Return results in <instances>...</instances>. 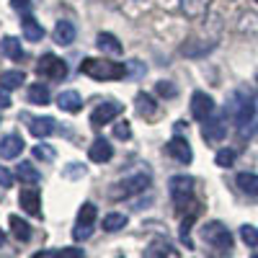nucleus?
I'll list each match as a JSON object with an SVG mask.
<instances>
[{
	"instance_id": "aec40b11",
	"label": "nucleus",
	"mask_w": 258,
	"mask_h": 258,
	"mask_svg": "<svg viewBox=\"0 0 258 258\" xmlns=\"http://www.w3.org/2000/svg\"><path fill=\"white\" fill-rule=\"evenodd\" d=\"M96 47L103 52V54H121V41L114 36V34H98L96 39Z\"/></svg>"
},
{
	"instance_id": "c9c22d12",
	"label": "nucleus",
	"mask_w": 258,
	"mask_h": 258,
	"mask_svg": "<svg viewBox=\"0 0 258 258\" xmlns=\"http://www.w3.org/2000/svg\"><path fill=\"white\" fill-rule=\"evenodd\" d=\"M114 137L116 140H129L132 137V126H129V121H116L114 124Z\"/></svg>"
},
{
	"instance_id": "bb28decb",
	"label": "nucleus",
	"mask_w": 258,
	"mask_h": 258,
	"mask_svg": "<svg viewBox=\"0 0 258 258\" xmlns=\"http://www.w3.org/2000/svg\"><path fill=\"white\" fill-rule=\"evenodd\" d=\"M126 214H121V212H111V214H106L103 217V230L106 232H119V230H124L126 227Z\"/></svg>"
},
{
	"instance_id": "4c0bfd02",
	"label": "nucleus",
	"mask_w": 258,
	"mask_h": 258,
	"mask_svg": "<svg viewBox=\"0 0 258 258\" xmlns=\"http://www.w3.org/2000/svg\"><path fill=\"white\" fill-rule=\"evenodd\" d=\"M59 255H62V258H85L83 248H62Z\"/></svg>"
},
{
	"instance_id": "f704fd0d",
	"label": "nucleus",
	"mask_w": 258,
	"mask_h": 258,
	"mask_svg": "<svg viewBox=\"0 0 258 258\" xmlns=\"http://www.w3.org/2000/svg\"><path fill=\"white\" fill-rule=\"evenodd\" d=\"M145 73H147V68H145V62H140V59H132L126 64V75H132L135 80H140Z\"/></svg>"
},
{
	"instance_id": "f8f14e48",
	"label": "nucleus",
	"mask_w": 258,
	"mask_h": 258,
	"mask_svg": "<svg viewBox=\"0 0 258 258\" xmlns=\"http://www.w3.org/2000/svg\"><path fill=\"white\" fill-rule=\"evenodd\" d=\"M165 150H168V155H170V158L178 160V163H183V165H188V163L194 160V150H191L188 140L181 137V135H176L173 140H170V142L165 145Z\"/></svg>"
},
{
	"instance_id": "2f4dec72",
	"label": "nucleus",
	"mask_w": 258,
	"mask_h": 258,
	"mask_svg": "<svg viewBox=\"0 0 258 258\" xmlns=\"http://www.w3.org/2000/svg\"><path fill=\"white\" fill-rule=\"evenodd\" d=\"M214 163H217L220 168H230V165L235 163V150H230V147L220 150V153L214 155Z\"/></svg>"
},
{
	"instance_id": "58836bf2",
	"label": "nucleus",
	"mask_w": 258,
	"mask_h": 258,
	"mask_svg": "<svg viewBox=\"0 0 258 258\" xmlns=\"http://www.w3.org/2000/svg\"><path fill=\"white\" fill-rule=\"evenodd\" d=\"M11 6H13L16 11H21V13H26V11L31 8V0H11Z\"/></svg>"
},
{
	"instance_id": "e433bc0d",
	"label": "nucleus",
	"mask_w": 258,
	"mask_h": 258,
	"mask_svg": "<svg viewBox=\"0 0 258 258\" xmlns=\"http://www.w3.org/2000/svg\"><path fill=\"white\" fill-rule=\"evenodd\" d=\"M0 186H3V188L13 186V173H11L8 168H3V165H0Z\"/></svg>"
},
{
	"instance_id": "20e7f679",
	"label": "nucleus",
	"mask_w": 258,
	"mask_h": 258,
	"mask_svg": "<svg viewBox=\"0 0 258 258\" xmlns=\"http://www.w3.org/2000/svg\"><path fill=\"white\" fill-rule=\"evenodd\" d=\"M168 194L173 199L176 209L183 212L188 204H191V194H194V181L188 176H173L168 181Z\"/></svg>"
},
{
	"instance_id": "39448f33",
	"label": "nucleus",
	"mask_w": 258,
	"mask_h": 258,
	"mask_svg": "<svg viewBox=\"0 0 258 258\" xmlns=\"http://www.w3.org/2000/svg\"><path fill=\"white\" fill-rule=\"evenodd\" d=\"M96 217H98V209L93 202H85L78 212V222H75V230H73V238L75 240H88L93 235V225H96Z\"/></svg>"
},
{
	"instance_id": "7ed1b4c3",
	"label": "nucleus",
	"mask_w": 258,
	"mask_h": 258,
	"mask_svg": "<svg viewBox=\"0 0 258 258\" xmlns=\"http://www.w3.org/2000/svg\"><path fill=\"white\" fill-rule=\"evenodd\" d=\"M227 116L235 119V124H238L240 129L245 124H253V114H255V101L248 91H235L230 96V103H227Z\"/></svg>"
},
{
	"instance_id": "37998d69",
	"label": "nucleus",
	"mask_w": 258,
	"mask_h": 258,
	"mask_svg": "<svg viewBox=\"0 0 258 258\" xmlns=\"http://www.w3.org/2000/svg\"><path fill=\"white\" fill-rule=\"evenodd\" d=\"M34 258H62V255H59V250H39Z\"/></svg>"
},
{
	"instance_id": "0eeeda50",
	"label": "nucleus",
	"mask_w": 258,
	"mask_h": 258,
	"mask_svg": "<svg viewBox=\"0 0 258 258\" xmlns=\"http://www.w3.org/2000/svg\"><path fill=\"white\" fill-rule=\"evenodd\" d=\"M36 73L47 80H64L68 78V64H64V59H59L57 54H44L36 64Z\"/></svg>"
},
{
	"instance_id": "6ab92c4d",
	"label": "nucleus",
	"mask_w": 258,
	"mask_h": 258,
	"mask_svg": "<svg viewBox=\"0 0 258 258\" xmlns=\"http://www.w3.org/2000/svg\"><path fill=\"white\" fill-rule=\"evenodd\" d=\"M135 109H137L140 116L153 119V116L158 114V103H155V98L150 96V93H137V98H135Z\"/></svg>"
},
{
	"instance_id": "4be33fe9",
	"label": "nucleus",
	"mask_w": 258,
	"mask_h": 258,
	"mask_svg": "<svg viewBox=\"0 0 258 258\" xmlns=\"http://www.w3.org/2000/svg\"><path fill=\"white\" fill-rule=\"evenodd\" d=\"M209 3L212 0H181V11L188 18H202L209 11Z\"/></svg>"
},
{
	"instance_id": "79ce46f5",
	"label": "nucleus",
	"mask_w": 258,
	"mask_h": 258,
	"mask_svg": "<svg viewBox=\"0 0 258 258\" xmlns=\"http://www.w3.org/2000/svg\"><path fill=\"white\" fill-rule=\"evenodd\" d=\"M0 253H3V255H13V253L8 250V238H6V232H0Z\"/></svg>"
},
{
	"instance_id": "b1692460",
	"label": "nucleus",
	"mask_w": 258,
	"mask_h": 258,
	"mask_svg": "<svg viewBox=\"0 0 258 258\" xmlns=\"http://www.w3.org/2000/svg\"><path fill=\"white\" fill-rule=\"evenodd\" d=\"M16 176H18L21 181H24V183H31V186L41 181V173L36 170V165H34V163H26V160L16 168Z\"/></svg>"
},
{
	"instance_id": "f03ea898",
	"label": "nucleus",
	"mask_w": 258,
	"mask_h": 258,
	"mask_svg": "<svg viewBox=\"0 0 258 258\" xmlns=\"http://www.w3.org/2000/svg\"><path fill=\"white\" fill-rule=\"evenodd\" d=\"M202 240H204V245L212 248L214 255H220V258L230 255V250H232V232L222 222H207L202 227Z\"/></svg>"
},
{
	"instance_id": "412c9836",
	"label": "nucleus",
	"mask_w": 258,
	"mask_h": 258,
	"mask_svg": "<svg viewBox=\"0 0 258 258\" xmlns=\"http://www.w3.org/2000/svg\"><path fill=\"white\" fill-rule=\"evenodd\" d=\"M11 232H13V238L16 240H21V243H26L29 238H31V225L26 222V220H21L18 214H11Z\"/></svg>"
},
{
	"instance_id": "a18cd8bd",
	"label": "nucleus",
	"mask_w": 258,
	"mask_h": 258,
	"mask_svg": "<svg viewBox=\"0 0 258 258\" xmlns=\"http://www.w3.org/2000/svg\"><path fill=\"white\" fill-rule=\"evenodd\" d=\"M255 3H258V0H255Z\"/></svg>"
},
{
	"instance_id": "9d476101",
	"label": "nucleus",
	"mask_w": 258,
	"mask_h": 258,
	"mask_svg": "<svg viewBox=\"0 0 258 258\" xmlns=\"http://www.w3.org/2000/svg\"><path fill=\"white\" fill-rule=\"evenodd\" d=\"M214 114V98L204 91H197L191 96V116L197 121H207Z\"/></svg>"
},
{
	"instance_id": "c756f323",
	"label": "nucleus",
	"mask_w": 258,
	"mask_h": 258,
	"mask_svg": "<svg viewBox=\"0 0 258 258\" xmlns=\"http://www.w3.org/2000/svg\"><path fill=\"white\" fill-rule=\"evenodd\" d=\"M168 255H170V245L165 240H153L145 250V258H168Z\"/></svg>"
},
{
	"instance_id": "a19ab883",
	"label": "nucleus",
	"mask_w": 258,
	"mask_h": 258,
	"mask_svg": "<svg viewBox=\"0 0 258 258\" xmlns=\"http://www.w3.org/2000/svg\"><path fill=\"white\" fill-rule=\"evenodd\" d=\"M8 106H11V96L6 88H0V109H8Z\"/></svg>"
},
{
	"instance_id": "5701e85b",
	"label": "nucleus",
	"mask_w": 258,
	"mask_h": 258,
	"mask_svg": "<svg viewBox=\"0 0 258 258\" xmlns=\"http://www.w3.org/2000/svg\"><path fill=\"white\" fill-rule=\"evenodd\" d=\"M24 83H26V75H24V70H6L3 75H0V88H6V91L21 88Z\"/></svg>"
},
{
	"instance_id": "72a5a7b5",
	"label": "nucleus",
	"mask_w": 258,
	"mask_h": 258,
	"mask_svg": "<svg viewBox=\"0 0 258 258\" xmlns=\"http://www.w3.org/2000/svg\"><path fill=\"white\" fill-rule=\"evenodd\" d=\"M155 91H158V96H163V98H173L178 91H176V85L170 83V80H160L158 85H155Z\"/></svg>"
},
{
	"instance_id": "a878e982",
	"label": "nucleus",
	"mask_w": 258,
	"mask_h": 258,
	"mask_svg": "<svg viewBox=\"0 0 258 258\" xmlns=\"http://www.w3.org/2000/svg\"><path fill=\"white\" fill-rule=\"evenodd\" d=\"M29 103H34V106H47V103H49V88H47V85H41V83L29 85Z\"/></svg>"
},
{
	"instance_id": "ddd939ff",
	"label": "nucleus",
	"mask_w": 258,
	"mask_h": 258,
	"mask_svg": "<svg viewBox=\"0 0 258 258\" xmlns=\"http://www.w3.org/2000/svg\"><path fill=\"white\" fill-rule=\"evenodd\" d=\"M24 147H26V142H24L21 135H6L3 140H0V158L13 160V158H18L21 153H24Z\"/></svg>"
},
{
	"instance_id": "9b49d317",
	"label": "nucleus",
	"mask_w": 258,
	"mask_h": 258,
	"mask_svg": "<svg viewBox=\"0 0 258 258\" xmlns=\"http://www.w3.org/2000/svg\"><path fill=\"white\" fill-rule=\"evenodd\" d=\"M18 204H21V209H24L26 214H31V217H39V214H41V194H39V188L31 186V183H29L26 188H21Z\"/></svg>"
},
{
	"instance_id": "393cba45",
	"label": "nucleus",
	"mask_w": 258,
	"mask_h": 258,
	"mask_svg": "<svg viewBox=\"0 0 258 258\" xmlns=\"http://www.w3.org/2000/svg\"><path fill=\"white\" fill-rule=\"evenodd\" d=\"M0 49H3V54L11 57V59H24V47H21V41L16 36H6L0 41Z\"/></svg>"
},
{
	"instance_id": "c03bdc74",
	"label": "nucleus",
	"mask_w": 258,
	"mask_h": 258,
	"mask_svg": "<svg viewBox=\"0 0 258 258\" xmlns=\"http://www.w3.org/2000/svg\"><path fill=\"white\" fill-rule=\"evenodd\" d=\"M253 258H258V253H255V255H253Z\"/></svg>"
},
{
	"instance_id": "cd10ccee",
	"label": "nucleus",
	"mask_w": 258,
	"mask_h": 258,
	"mask_svg": "<svg viewBox=\"0 0 258 258\" xmlns=\"http://www.w3.org/2000/svg\"><path fill=\"white\" fill-rule=\"evenodd\" d=\"M238 186H240L243 194L258 197V176H255V173H240V176H238Z\"/></svg>"
},
{
	"instance_id": "423d86ee",
	"label": "nucleus",
	"mask_w": 258,
	"mask_h": 258,
	"mask_svg": "<svg viewBox=\"0 0 258 258\" xmlns=\"http://www.w3.org/2000/svg\"><path fill=\"white\" fill-rule=\"evenodd\" d=\"M147 186H150V176L137 173V176H129V178L114 183V188L109 194H111V199H129V197H135V194H142Z\"/></svg>"
},
{
	"instance_id": "473e14b6",
	"label": "nucleus",
	"mask_w": 258,
	"mask_h": 258,
	"mask_svg": "<svg viewBox=\"0 0 258 258\" xmlns=\"http://www.w3.org/2000/svg\"><path fill=\"white\" fill-rule=\"evenodd\" d=\"M34 158L41 160V163H52L54 160V150L49 145H36L34 147Z\"/></svg>"
},
{
	"instance_id": "2eb2a0df",
	"label": "nucleus",
	"mask_w": 258,
	"mask_h": 258,
	"mask_svg": "<svg viewBox=\"0 0 258 258\" xmlns=\"http://www.w3.org/2000/svg\"><path fill=\"white\" fill-rule=\"evenodd\" d=\"M75 36H78V29H75V24L73 21H57V26H54V44H59V47H70L73 41H75Z\"/></svg>"
},
{
	"instance_id": "a211bd4d",
	"label": "nucleus",
	"mask_w": 258,
	"mask_h": 258,
	"mask_svg": "<svg viewBox=\"0 0 258 258\" xmlns=\"http://www.w3.org/2000/svg\"><path fill=\"white\" fill-rule=\"evenodd\" d=\"M21 34H24L26 41H41L44 39V29H41V24L34 16H24V21H21Z\"/></svg>"
},
{
	"instance_id": "f257e3e1",
	"label": "nucleus",
	"mask_w": 258,
	"mask_h": 258,
	"mask_svg": "<svg viewBox=\"0 0 258 258\" xmlns=\"http://www.w3.org/2000/svg\"><path fill=\"white\" fill-rule=\"evenodd\" d=\"M80 73L93 80H121L126 75V68L121 62L111 59H98V57H85L80 62Z\"/></svg>"
},
{
	"instance_id": "6e6552de",
	"label": "nucleus",
	"mask_w": 258,
	"mask_h": 258,
	"mask_svg": "<svg viewBox=\"0 0 258 258\" xmlns=\"http://www.w3.org/2000/svg\"><path fill=\"white\" fill-rule=\"evenodd\" d=\"M202 137L212 145H217L227 137V114H220V116H209L202 126Z\"/></svg>"
},
{
	"instance_id": "7c9ffc66",
	"label": "nucleus",
	"mask_w": 258,
	"mask_h": 258,
	"mask_svg": "<svg viewBox=\"0 0 258 258\" xmlns=\"http://www.w3.org/2000/svg\"><path fill=\"white\" fill-rule=\"evenodd\" d=\"M240 238H243V243H245L248 248H258V227L243 225V227H240Z\"/></svg>"
},
{
	"instance_id": "1a4fd4ad",
	"label": "nucleus",
	"mask_w": 258,
	"mask_h": 258,
	"mask_svg": "<svg viewBox=\"0 0 258 258\" xmlns=\"http://www.w3.org/2000/svg\"><path fill=\"white\" fill-rule=\"evenodd\" d=\"M121 111H124V106H121L119 101H103V103H98L96 109H93V114H91V124H93V126H103V124L114 121Z\"/></svg>"
},
{
	"instance_id": "c85d7f7f",
	"label": "nucleus",
	"mask_w": 258,
	"mask_h": 258,
	"mask_svg": "<svg viewBox=\"0 0 258 258\" xmlns=\"http://www.w3.org/2000/svg\"><path fill=\"white\" fill-rule=\"evenodd\" d=\"M214 47H217V44H214V41H209V44H207V41H202V44H191V41H188V44H183V54L186 57H202V54H207V52H212Z\"/></svg>"
},
{
	"instance_id": "dca6fc26",
	"label": "nucleus",
	"mask_w": 258,
	"mask_h": 258,
	"mask_svg": "<svg viewBox=\"0 0 258 258\" xmlns=\"http://www.w3.org/2000/svg\"><path fill=\"white\" fill-rule=\"evenodd\" d=\"M29 121H31V124H29L31 135H34V137H39V140L49 137V135L54 132V129H57V121H54L52 116H31Z\"/></svg>"
},
{
	"instance_id": "ea45409f",
	"label": "nucleus",
	"mask_w": 258,
	"mask_h": 258,
	"mask_svg": "<svg viewBox=\"0 0 258 258\" xmlns=\"http://www.w3.org/2000/svg\"><path fill=\"white\" fill-rule=\"evenodd\" d=\"M85 173V168L83 165H78V163H73V168H68L64 170V176H70V178H75V176H83Z\"/></svg>"
},
{
	"instance_id": "4468645a",
	"label": "nucleus",
	"mask_w": 258,
	"mask_h": 258,
	"mask_svg": "<svg viewBox=\"0 0 258 258\" xmlns=\"http://www.w3.org/2000/svg\"><path fill=\"white\" fill-rule=\"evenodd\" d=\"M88 158H91L93 163H109V160L114 158V147H111V142H109V140H103V137L93 140V145L88 147Z\"/></svg>"
},
{
	"instance_id": "f3484780",
	"label": "nucleus",
	"mask_w": 258,
	"mask_h": 258,
	"mask_svg": "<svg viewBox=\"0 0 258 258\" xmlns=\"http://www.w3.org/2000/svg\"><path fill=\"white\" fill-rule=\"evenodd\" d=\"M57 106L62 111H68V114H78L83 109V98H80L78 91H62L57 96Z\"/></svg>"
}]
</instances>
